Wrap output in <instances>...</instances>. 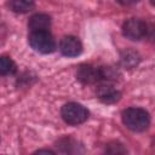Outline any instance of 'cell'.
Listing matches in <instances>:
<instances>
[{"instance_id":"obj_1","label":"cell","mask_w":155,"mask_h":155,"mask_svg":"<svg viewBox=\"0 0 155 155\" xmlns=\"http://www.w3.org/2000/svg\"><path fill=\"white\" fill-rule=\"evenodd\" d=\"M122 122L131 131L143 132L150 125V116L142 108H128L122 111Z\"/></svg>"},{"instance_id":"obj_2","label":"cell","mask_w":155,"mask_h":155,"mask_svg":"<svg viewBox=\"0 0 155 155\" xmlns=\"http://www.w3.org/2000/svg\"><path fill=\"white\" fill-rule=\"evenodd\" d=\"M28 41L31 48L40 53H52L56 50V41L48 30L30 31Z\"/></svg>"},{"instance_id":"obj_3","label":"cell","mask_w":155,"mask_h":155,"mask_svg":"<svg viewBox=\"0 0 155 155\" xmlns=\"http://www.w3.org/2000/svg\"><path fill=\"white\" fill-rule=\"evenodd\" d=\"M62 117L63 120L71 126H76L80 125L82 122H85L88 117V111L87 109L75 102H70L67 103L62 107Z\"/></svg>"},{"instance_id":"obj_4","label":"cell","mask_w":155,"mask_h":155,"mask_svg":"<svg viewBox=\"0 0 155 155\" xmlns=\"http://www.w3.org/2000/svg\"><path fill=\"white\" fill-rule=\"evenodd\" d=\"M147 31H148L147 24L142 19H137V18H131L126 21L122 27L124 35L127 39L133 40V41L143 39L147 35Z\"/></svg>"},{"instance_id":"obj_5","label":"cell","mask_w":155,"mask_h":155,"mask_svg":"<svg viewBox=\"0 0 155 155\" xmlns=\"http://www.w3.org/2000/svg\"><path fill=\"white\" fill-rule=\"evenodd\" d=\"M76 78H78V80L80 82H82L85 85L96 84L99 80H102L99 68H96V67L88 65V64H82V65H80L78 68V70H76Z\"/></svg>"},{"instance_id":"obj_6","label":"cell","mask_w":155,"mask_h":155,"mask_svg":"<svg viewBox=\"0 0 155 155\" xmlns=\"http://www.w3.org/2000/svg\"><path fill=\"white\" fill-rule=\"evenodd\" d=\"M59 51L63 56L76 57L82 52V45L75 36H64L59 44Z\"/></svg>"},{"instance_id":"obj_7","label":"cell","mask_w":155,"mask_h":155,"mask_svg":"<svg viewBox=\"0 0 155 155\" xmlns=\"http://www.w3.org/2000/svg\"><path fill=\"white\" fill-rule=\"evenodd\" d=\"M97 97L107 104H111V103H116L120 98H121V92L119 90H116L111 84H101L97 87Z\"/></svg>"},{"instance_id":"obj_8","label":"cell","mask_w":155,"mask_h":155,"mask_svg":"<svg viewBox=\"0 0 155 155\" xmlns=\"http://www.w3.org/2000/svg\"><path fill=\"white\" fill-rule=\"evenodd\" d=\"M28 27L30 31H42L48 30L51 27V18L45 13H36L30 17L28 22Z\"/></svg>"},{"instance_id":"obj_9","label":"cell","mask_w":155,"mask_h":155,"mask_svg":"<svg viewBox=\"0 0 155 155\" xmlns=\"http://www.w3.org/2000/svg\"><path fill=\"white\" fill-rule=\"evenodd\" d=\"M7 5L16 13H27L34 7V0H8Z\"/></svg>"},{"instance_id":"obj_10","label":"cell","mask_w":155,"mask_h":155,"mask_svg":"<svg viewBox=\"0 0 155 155\" xmlns=\"http://www.w3.org/2000/svg\"><path fill=\"white\" fill-rule=\"evenodd\" d=\"M17 70L16 63L7 56H0V76L12 75Z\"/></svg>"},{"instance_id":"obj_11","label":"cell","mask_w":155,"mask_h":155,"mask_svg":"<svg viewBox=\"0 0 155 155\" xmlns=\"http://www.w3.org/2000/svg\"><path fill=\"white\" fill-rule=\"evenodd\" d=\"M139 62V54L134 51H126L121 56V63L126 68H132L137 65Z\"/></svg>"},{"instance_id":"obj_12","label":"cell","mask_w":155,"mask_h":155,"mask_svg":"<svg viewBox=\"0 0 155 155\" xmlns=\"http://www.w3.org/2000/svg\"><path fill=\"white\" fill-rule=\"evenodd\" d=\"M119 4H121V5H124V6H130V5H133V4H136L138 0H116Z\"/></svg>"},{"instance_id":"obj_13","label":"cell","mask_w":155,"mask_h":155,"mask_svg":"<svg viewBox=\"0 0 155 155\" xmlns=\"http://www.w3.org/2000/svg\"><path fill=\"white\" fill-rule=\"evenodd\" d=\"M36 153H48V154H53L52 150H47V149H41V150H38Z\"/></svg>"}]
</instances>
